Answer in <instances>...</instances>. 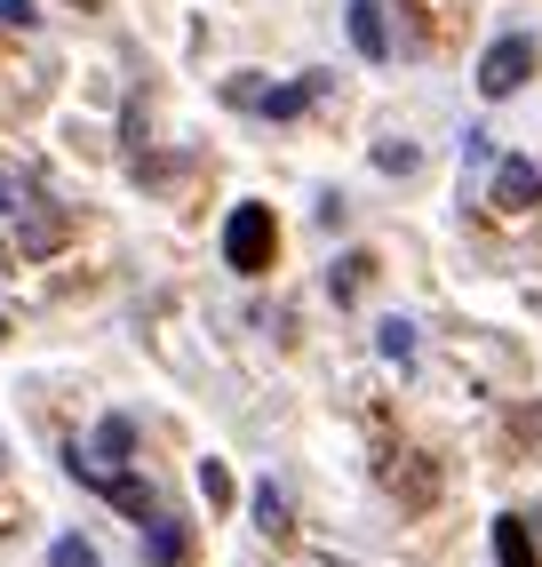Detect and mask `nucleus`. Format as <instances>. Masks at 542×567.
I'll use <instances>...</instances> for the list:
<instances>
[{
  "mask_svg": "<svg viewBox=\"0 0 542 567\" xmlns=\"http://www.w3.org/2000/svg\"><path fill=\"white\" fill-rule=\"evenodd\" d=\"M271 248H280V224H271V208L240 200V208H231V224H223V264H231V272H263Z\"/></svg>",
  "mask_w": 542,
  "mask_h": 567,
  "instance_id": "1",
  "label": "nucleus"
},
{
  "mask_svg": "<svg viewBox=\"0 0 542 567\" xmlns=\"http://www.w3.org/2000/svg\"><path fill=\"white\" fill-rule=\"evenodd\" d=\"M527 81H534V41H527V32H502V41L479 56V96L502 104V96H519Z\"/></svg>",
  "mask_w": 542,
  "mask_h": 567,
  "instance_id": "2",
  "label": "nucleus"
},
{
  "mask_svg": "<svg viewBox=\"0 0 542 567\" xmlns=\"http://www.w3.org/2000/svg\"><path fill=\"white\" fill-rule=\"evenodd\" d=\"M320 89H327V81H320V72H312V81H295V89H256V72H240V81H231L223 96H231V104H240V112H263V121H295V112H303V104H312Z\"/></svg>",
  "mask_w": 542,
  "mask_h": 567,
  "instance_id": "3",
  "label": "nucleus"
},
{
  "mask_svg": "<svg viewBox=\"0 0 542 567\" xmlns=\"http://www.w3.org/2000/svg\"><path fill=\"white\" fill-rule=\"evenodd\" d=\"M352 49H359L367 64H383V56H392V24H383V9H375V0H352Z\"/></svg>",
  "mask_w": 542,
  "mask_h": 567,
  "instance_id": "4",
  "label": "nucleus"
},
{
  "mask_svg": "<svg viewBox=\"0 0 542 567\" xmlns=\"http://www.w3.org/2000/svg\"><path fill=\"white\" fill-rule=\"evenodd\" d=\"M527 200H542V168L502 161V168H494V208H527Z\"/></svg>",
  "mask_w": 542,
  "mask_h": 567,
  "instance_id": "5",
  "label": "nucleus"
},
{
  "mask_svg": "<svg viewBox=\"0 0 542 567\" xmlns=\"http://www.w3.org/2000/svg\"><path fill=\"white\" fill-rule=\"evenodd\" d=\"M494 559H502V567H534V544H527V519H519V512L494 519Z\"/></svg>",
  "mask_w": 542,
  "mask_h": 567,
  "instance_id": "6",
  "label": "nucleus"
},
{
  "mask_svg": "<svg viewBox=\"0 0 542 567\" xmlns=\"http://www.w3.org/2000/svg\"><path fill=\"white\" fill-rule=\"evenodd\" d=\"M144 551L160 559V567H176V559H184V519H168V512H152V536H144Z\"/></svg>",
  "mask_w": 542,
  "mask_h": 567,
  "instance_id": "7",
  "label": "nucleus"
},
{
  "mask_svg": "<svg viewBox=\"0 0 542 567\" xmlns=\"http://www.w3.org/2000/svg\"><path fill=\"white\" fill-rule=\"evenodd\" d=\"M367 272H375V264H367V256H343V264H335V272H327V288H335V305H352V296L367 288Z\"/></svg>",
  "mask_w": 542,
  "mask_h": 567,
  "instance_id": "8",
  "label": "nucleus"
},
{
  "mask_svg": "<svg viewBox=\"0 0 542 567\" xmlns=\"http://www.w3.org/2000/svg\"><path fill=\"white\" fill-rule=\"evenodd\" d=\"M375 344H383V360H392V368H407V360H415V328H407V320H383Z\"/></svg>",
  "mask_w": 542,
  "mask_h": 567,
  "instance_id": "9",
  "label": "nucleus"
},
{
  "mask_svg": "<svg viewBox=\"0 0 542 567\" xmlns=\"http://www.w3.org/2000/svg\"><path fill=\"white\" fill-rule=\"evenodd\" d=\"M375 168H383V176H415V168H423V153L392 136V144H375Z\"/></svg>",
  "mask_w": 542,
  "mask_h": 567,
  "instance_id": "10",
  "label": "nucleus"
},
{
  "mask_svg": "<svg viewBox=\"0 0 542 567\" xmlns=\"http://www.w3.org/2000/svg\"><path fill=\"white\" fill-rule=\"evenodd\" d=\"M256 519H263V536H288V496L280 487H256Z\"/></svg>",
  "mask_w": 542,
  "mask_h": 567,
  "instance_id": "11",
  "label": "nucleus"
},
{
  "mask_svg": "<svg viewBox=\"0 0 542 567\" xmlns=\"http://www.w3.org/2000/svg\"><path fill=\"white\" fill-rule=\"evenodd\" d=\"M49 567H96V544L88 536H56L49 544Z\"/></svg>",
  "mask_w": 542,
  "mask_h": 567,
  "instance_id": "12",
  "label": "nucleus"
},
{
  "mask_svg": "<svg viewBox=\"0 0 542 567\" xmlns=\"http://www.w3.org/2000/svg\"><path fill=\"white\" fill-rule=\"evenodd\" d=\"M200 487H208V496L223 504V496H231V472H223V464H200Z\"/></svg>",
  "mask_w": 542,
  "mask_h": 567,
  "instance_id": "13",
  "label": "nucleus"
},
{
  "mask_svg": "<svg viewBox=\"0 0 542 567\" xmlns=\"http://www.w3.org/2000/svg\"><path fill=\"white\" fill-rule=\"evenodd\" d=\"M17 200H24V184H17V176H9V168H0V216H9V208H17Z\"/></svg>",
  "mask_w": 542,
  "mask_h": 567,
  "instance_id": "14",
  "label": "nucleus"
},
{
  "mask_svg": "<svg viewBox=\"0 0 542 567\" xmlns=\"http://www.w3.org/2000/svg\"><path fill=\"white\" fill-rule=\"evenodd\" d=\"M0 24H32V0H0Z\"/></svg>",
  "mask_w": 542,
  "mask_h": 567,
  "instance_id": "15",
  "label": "nucleus"
},
{
  "mask_svg": "<svg viewBox=\"0 0 542 567\" xmlns=\"http://www.w3.org/2000/svg\"><path fill=\"white\" fill-rule=\"evenodd\" d=\"M0 272H9V248H0Z\"/></svg>",
  "mask_w": 542,
  "mask_h": 567,
  "instance_id": "16",
  "label": "nucleus"
},
{
  "mask_svg": "<svg viewBox=\"0 0 542 567\" xmlns=\"http://www.w3.org/2000/svg\"><path fill=\"white\" fill-rule=\"evenodd\" d=\"M0 336H9V320H0Z\"/></svg>",
  "mask_w": 542,
  "mask_h": 567,
  "instance_id": "17",
  "label": "nucleus"
}]
</instances>
